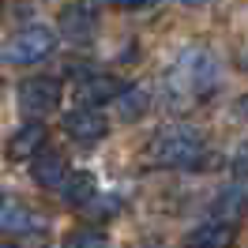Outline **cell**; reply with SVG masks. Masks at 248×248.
Returning <instances> with one entry per match:
<instances>
[{
	"instance_id": "obj_11",
	"label": "cell",
	"mask_w": 248,
	"mask_h": 248,
	"mask_svg": "<svg viewBox=\"0 0 248 248\" xmlns=\"http://www.w3.org/2000/svg\"><path fill=\"white\" fill-rule=\"evenodd\" d=\"M94 31H98V19H94L91 8H64L61 19H57V34L68 38V42H91Z\"/></svg>"
},
{
	"instance_id": "obj_3",
	"label": "cell",
	"mask_w": 248,
	"mask_h": 248,
	"mask_svg": "<svg viewBox=\"0 0 248 248\" xmlns=\"http://www.w3.org/2000/svg\"><path fill=\"white\" fill-rule=\"evenodd\" d=\"M57 102H61V79H53V76H34L19 87V106L27 113H34V117L53 113Z\"/></svg>"
},
{
	"instance_id": "obj_6",
	"label": "cell",
	"mask_w": 248,
	"mask_h": 248,
	"mask_svg": "<svg viewBox=\"0 0 248 248\" xmlns=\"http://www.w3.org/2000/svg\"><path fill=\"white\" fill-rule=\"evenodd\" d=\"M124 94V83L117 76H106V72H98V76H87L79 83V106L87 109H102L109 102H117Z\"/></svg>"
},
{
	"instance_id": "obj_15",
	"label": "cell",
	"mask_w": 248,
	"mask_h": 248,
	"mask_svg": "<svg viewBox=\"0 0 248 248\" xmlns=\"http://www.w3.org/2000/svg\"><path fill=\"white\" fill-rule=\"evenodd\" d=\"M61 248H109V237L98 226H76L61 237Z\"/></svg>"
},
{
	"instance_id": "obj_8",
	"label": "cell",
	"mask_w": 248,
	"mask_h": 248,
	"mask_svg": "<svg viewBox=\"0 0 248 248\" xmlns=\"http://www.w3.org/2000/svg\"><path fill=\"white\" fill-rule=\"evenodd\" d=\"M46 140H49L46 124L27 121L23 128H16V136L8 140V158H12V162H27V158L42 155V151H46Z\"/></svg>"
},
{
	"instance_id": "obj_4",
	"label": "cell",
	"mask_w": 248,
	"mask_h": 248,
	"mask_svg": "<svg viewBox=\"0 0 248 248\" xmlns=\"http://www.w3.org/2000/svg\"><path fill=\"white\" fill-rule=\"evenodd\" d=\"M177 83H181V91L203 94L211 83H215V61H211L207 53H200V49L185 53L181 64H177V76H173V87H177Z\"/></svg>"
},
{
	"instance_id": "obj_20",
	"label": "cell",
	"mask_w": 248,
	"mask_h": 248,
	"mask_svg": "<svg viewBox=\"0 0 248 248\" xmlns=\"http://www.w3.org/2000/svg\"><path fill=\"white\" fill-rule=\"evenodd\" d=\"M245 72H248V53H245Z\"/></svg>"
},
{
	"instance_id": "obj_17",
	"label": "cell",
	"mask_w": 248,
	"mask_h": 248,
	"mask_svg": "<svg viewBox=\"0 0 248 248\" xmlns=\"http://www.w3.org/2000/svg\"><path fill=\"white\" fill-rule=\"evenodd\" d=\"M230 170L237 173V177H248V143H241V147H237V155H233Z\"/></svg>"
},
{
	"instance_id": "obj_13",
	"label": "cell",
	"mask_w": 248,
	"mask_h": 248,
	"mask_svg": "<svg viewBox=\"0 0 248 248\" xmlns=\"http://www.w3.org/2000/svg\"><path fill=\"white\" fill-rule=\"evenodd\" d=\"M0 226H4V233H31V230H38V215H34L27 203L8 196L4 211H0Z\"/></svg>"
},
{
	"instance_id": "obj_5",
	"label": "cell",
	"mask_w": 248,
	"mask_h": 248,
	"mask_svg": "<svg viewBox=\"0 0 248 248\" xmlns=\"http://www.w3.org/2000/svg\"><path fill=\"white\" fill-rule=\"evenodd\" d=\"M61 128H64V136H68V140H76V143H98L109 132V121L98 113V109L79 106V109H72V113L64 117Z\"/></svg>"
},
{
	"instance_id": "obj_19",
	"label": "cell",
	"mask_w": 248,
	"mask_h": 248,
	"mask_svg": "<svg viewBox=\"0 0 248 248\" xmlns=\"http://www.w3.org/2000/svg\"><path fill=\"white\" fill-rule=\"evenodd\" d=\"M185 8H207V4H215V0H181Z\"/></svg>"
},
{
	"instance_id": "obj_21",
	"label": "cell",
	"mask_w": 248,
	"mask_h": 248,
	"mask_svg": "<svg viewBox=\"0 0 248 248\" xmlns=\"http://www.w3.org/2000/svg\"><path fill=\"white\" fill-rule=\"evenodd\" d=\"M4 248H16V245H12V241H8V245H4Z\"/></svg>"
},
{
	"instance_id": "obj_14",
	"label": "cell",
	"mask_w": 248,
	"mask_h": 248,
	"mask_svg": "<svg viewBox=\"0 0 248 248\" xmlns=\"http://www.w3.org/2000/svg\"><path fill=\"white\" fill-rule=\"evenodd\" d=\"M94 196H98V188H94L91 173H68V181L61 185V200L72 207H87Z\"/></svg>"
},
{
	"instance_id": "obj_12",
	"label": "cell",
	"mask_w": 248,
	"mask_h": 248,
	"mask_svg": "<svg viewBox=\"0 0 248 248\" xmlns=\"http://www.w3.org/2000/svg\"><path fill=\"white\" fill-rule=\"evenodd\" d=\"M211 218L230 222V226H237L241 218H248V188L245 185L222 188V192H218V200L211 203Z\"/></svg>"
},
{
	"instance_id": "obj_7",
	"label": "cell",
	"mask_w": 248,
	"mask_h": 248,
	"mask_svg": "<svg viewBox=\"0 0 248 248\" xmlns=\"http://www.w3.org/2000/svg\"><path fill=\"white\" fill-rule=\"evenodd\" d=\"M31 177L38 188H46V192H57V188L68 181V162H64L61 151H42V155L31 158Z\"/></svg>"
},
{
	"instance_id": "obj_2",
	"label": "cell",
	"mask_w": 248,
	"mask_h": 248,
	"mask_svg": "<svg viewBox=\"0 0 248 248\" xmlns=\"http://www.w3.org/2000/svg\"><path fill=\"white\" fill-rule=\"evenodd\" d=\"M53 49H57V31H49L42 23H31V27H23V31H16L8 38L4 61L12 64V68H31V64L46 61Z\"/></svg>"
},
{
	"instance_id": "obj_1",
	"label": "cell",
	"mask_w": 248,
	"mask_h": 248,
	"mask_svg": "<svg viewBox=\"0 0 248 248\" xmlns=\"http://www.w3.org/2000/svg\"><path fill=\"white\" fill-rule=\"evenodd\" d=\"M200 155H203V136L196 124H166L143 147V162L158 166V170H177V166L192 170Z\"/></svg>"
},
{
	"instance_id": "obj_18",
	"label": "cell",
	"mask_w": 248,
	"mask_h": 248,
	"mask_svg": "<svg viewBox=\"0 0 248 248\" xmlns=\"http://www.w3.org/2000/svg\"><path fill=\"white\" fill-rule=\"evenodd\" d=\"M113 8H121V12H143V8H155L158 0H109Z\"/></svg>"
},
{
	"instance_id": "obj_16",
	"label": "cell",
	"mask_w": 248,
	"mask_h": 248,
	"mask_svg": "<svg viewBox=\"0 0 248 248\" xmlns=\"http://www.w3.org/2000/svg\"><path fill=\"white\" fill-rule=\"evenodd\" d=\"M83 211H87L91 218H98V222H106L109 215H121V200H98V196H94Z\"/></svg>"
},
{
	"instance_id": "obj_9",
	"label": "cell",
	"mask_w": 248,
	"mask_h": 248,
	"mask_svg": "<svg viewBox=\"0 0 248 248\" xmlns=\"http://www.w3.org/2000/svg\"><path fill=\"white\" fill-rule=\"evenodd\" d=\"M113 106H117V121L121 124H136V121H143V117L151 113L155 94H151V87H143V83H132V87H124V94L113 102Z\"/></svg>"
},
{
	"instance_id": "obj_10",
	"label": "cell",
	"mask_w": 248,
	"mask_h": 248,
	"mask_svg": "<svg viewBox=\"0 0 248 248\" xmlns=\"http://www.w3.org/2000/svg\"><path fill=\"white\" fill-rule=\"evenodd\" d=\"M233 241H237V226L211 218L185 237V248H233Z\"/></svg>"
}]
</instances>
